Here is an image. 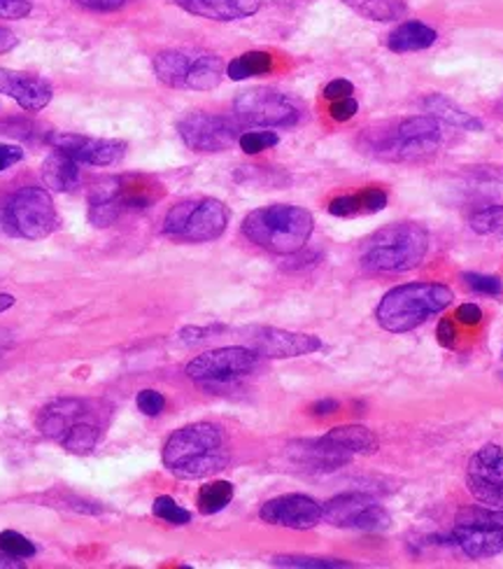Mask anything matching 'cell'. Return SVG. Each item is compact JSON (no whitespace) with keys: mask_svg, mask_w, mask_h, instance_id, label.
I'll return each instance as SVG.
<instances>
[{"mask_svg":"<svg viewBox=\"0 0 503 569\" xmlns=\"http://www.w3.org/2000/svg\"><path fill=\"white\" fill-rule=\"evenodd\" d=\"M166 469L177 479L193 481L208 479L226 469L229 465V450L224 446V434L213 422H191L175 430L164 444Z\"/></svg>","mask_w":503,"mask_h":569,"instance_id":"6da1fadb","label":"cell"},{"mask_svg":"<svg viewBox=\"0 0 503 569\" xmlns=\"http://www.w3.org/2000/svg\"><path fill=\"white\" fill-rule=\"evenodd\" d=\"M313 230L315 220L311 210L289 203L256 208L242 222V234L248 236V240L273 255H297L305 248Z\"/></svg>","mask_w":503,"mask_h":569,"instance_id":"7a4b0ae2","label":"cell"},{"mask_svg":"<svg viewBox=\"0 0 503 569\" xmlns=\"http://www.w3.org/2000/svg\"><path fill=\"white\" fill-rule=\"evenodd\" d=\"M452 289L443 283H405L389 289L376 308L382 330L405 334L417 330L431 316L443 313L452 304Z\"/></svg>","mask_w":503,"mask_h":569,"instance_id":"3957f363","label":"cell"},{"mask_svg":"<svg viewBox=\"0 0 503 569\" xmlns=\"http://www.w3.org/2000/svg\"><path fill=\"white\" fill-rule=\"evenodd\" d=\"M164 197V185L152 175L126 173L96 183L89 191V222L110 226L120 218L148 210Z\"/></svg>","mask_w":503,"mask_h":569,"instance_id":"277c9868","label":"cell"},{"mask_svg":"<svg viewBox=\"0 0 503 569\" xmlns=\"http://www.w3.org/2000/svg\"><path fill=\"white\" fill-rule=\"evenodd\" d=\"M429 252V234L422 224L397 222L373 234L362 250V267L370 273H405L417 269Z\"/></svg>","mask_w":503,"mask_h":569,"instance_id":"5b68a950","label":"cell"},{"mask_svg":"<svg viewBox=\"0 0 503 569\" xmlns=\"http://www.w3.org/2000/svg\"><path fill=\"white\" fill-rule=\"evenodd\" d=\"M441 143V122L431 115L403 117L380 128H370L366 134V148L380 157L392 161L422 159L436 152Z\"/></svg>","mask_w":503,"mask_h":569,"instance_id":"8992f818","label":"cell"},{"mask_svg":"<svg viewBox=\"0 0 503 569\" xmlns=\"http://www.w3.org/2000/svg\"><path fill=\"white\" fill-rule=\"evenodd\" d=\"M154 73L173 89L210 91L222 83L224 61L219 54L199 50V47H180V50L159 52L154 57Z\"/></svg>","mask_w":503,"mask_h":569,"instance_id":"52a82bcc","label":"cell"},{"mask_svg":"<svg viewBox=\"0 0 503 569\" xmlns=\"http://www.w3.org/2000/svg\"><path fill=\"white\" fill-rule=\"evenodd\" d=\"M0 226L12 238L38 240L56 232L59 215L52 194L42 187H24L0 210Z\"/></svg>","mask_w":503,"mask_h":569,"instance_id":"ba28073f","label":"cell"},{"mask_svg":"<svg viewBox=\"0 0 503 569\" xmlns=\"http://www.w3.org/2000/svg\"><path fill=\"white\" fill-rule=\"evenodd\" d=\"M229 226V208L217 199H187L175 203L164 220V234L183 243L217 240Z\"/></svg>","mask_w":503,"mask_h":569,"instance_id":"9c48e42d","label":"cell"},{"mask_svg":"<svg viewBox=\"0 0 503 569\" xmlns=\"http://www.w3.org/2000/svg\"><path fill=\"white\" fill-rule=\"evenodd\" d=\"M236 120L240 126H256V128H287L301 122L303 106L291 99L289 94L256 87L242 91L234 103Z\"/></svg>","mask_w":503,"mask_h":569,"instance_id":"30bf717a","label":"cell"},{"mask_svg":"<svg viewBox=\"0 0 503 569\" xmlns=\"http://www.w3.org/2000/svg\"><path fill=\"white\" fill-rule=\"evenodd\" d=\"M452 540L464 556L482 560L503 553V509L466 507L454 518Z\"/></svg>","mask_w":503,"mask_h":569,"instance_id":"8fae6325","label":"cell"},{"mask_svg":"<svg viewBox=\"0 0 503 569\" xmlns=\"http://www.w3.org/2000/svg\"><path fill=\"white\" fill-rule=\"evenodd\" d=\"M259 364V355L250 346H229L208 350L187 364V376L197 383L217 385L248 376Z\"/></svg>","mask_w":503,"mask_h":569,"instance_id":"7c38bea8","label":"cell"},{"mask_svg":"<svg viewBox=\"0 0 503 569\" xmlns=\"http://www.w3.org/2000/svg\"><path fill=\"white\" fill-rule=\"evenodd\" d=\"M322 520L334 528L380 532L387 530L392 518L380 504L364 493H343L331 497L322 507Z\"/></svg>","mask_w":503,"mask_h":569,"instance_id":"4fadbf2b","label":"cell"},{"mask_svg":"<svg viewBox=\"0 0 503 569\" xmlns=\"http://www.w3.org/2000/svg\"><path fill=\"white\" fill-rule=\"evenodd\" d=\"M180 138L193 152H224L240 138V122L236 117L213 115V112H191L180 126Z\"/></svg>","mask_w":503,"mask_h":569,"instance_id":"5bb4252c","label":"cell"},{"mask_svg":"<svg viewBox=\"0 0 503 569\" xmlns=\"http://www.w3.org/2000/svg\"><path fill=\"white\" fill-rule=\"evenodd\" d=\"M468 491L487 507L503 509V448L482 446L466 467Z\"/></svg>","mask_w":503,"mask_h":569,"instance_id":"9a60e30c","label":"cell"},{"mask_svg":"<svg viewBox=\"0 0 503 569\" xmlns=\"http://www.w3.org/2000/svg\"><path fill=\"white\" fill-rule=\"evenodd\" d=\"M246 344L259 355L271 360H289V357H303L317 352L322 341L313 334H297L275 327H250L246 330Z\"/></svg>","mask_w":503,"mask_h":569,"instance_id":"2e32d148","label":"cell"},{"mask_svg":"<svg viewBox=\"0 0 503 569\" xmlns=\"http://www.w3.org/2000/svg\"><path fill=\"white\" fill-rule=\"evenodd\" d=\"M54 150L66 152L77 164L115 166L126 154V143L115 138H91L83 134H52Z\"/></svg>","mask_w":503,"mask_h":569,"instance_id":"e0dca14e","label":"cell"},{"mask_svg":"<svg viewBox=\"0 0 503 569\" xmlns=\"http://www.w3.org/2000/svg\"><path fill=\"white\" fill-rule=\"evenodd\" d=\"M259 518L268 525H280L289 530H313L322 523V504L299 493L282 495L268 499L264 507L259 509Z\"/></svg>","mask_w":503,"mask_h":569,"instance_id":"ac0fdd59","label":"cell"},{"mask_svg":"<svg viewBox=\"0 0 503 569\" xmlns=\"http://www.w3.org/2000/svg\"><path fill=\"white\" fill-rule=\"evenodd\" d=\"M0 94L17 101L28 112H38L50 106L54 89L47 79L38 75L0 69Z\"/></svg>","mask_w":503,"mask_h":569,"instance_id":"d6986e66","label":"cell"},{"mask_svg":"<svg viewBox=\"0 0 503 569\" xmlns=\"http://www.w3.org/2000/svg\"><path fill=\"white\" fill-rule=\"evenodd\" d=\"M289 458L297 465L313 471H334L352 462L354 455L340 448L336 442L324 434L319 438H301V442L289 444Z\"/></svg>","mask_w":503,"mask_h":569,"instance_id":"ffe728a7","label":"cell"},{"mask_svg":"<svg viewBox=\"0 0 503 569\" xmlns=\"http://www.w3.org/2000/svg\"><path fill=\"white\" fill-rule=\"evenodd\" d=\"M96 411L91 409L89 401L83 399H56L52 404H47L40 418H38V428L45 436L54 438V442L61 444V438L66 436V432L75 425L77 420L89 418Z\"/></svg>","mask_w":503,"mask_h":569,"instance_id":"44dd1931","label":"cell"},{"mask_svg":"<svg viewBox=\"0 0 503 569\" xmlns=\"http://www.w3.org/2000/svg\"><path fill=\"white\" fill-rule=\"evenodd\" d=\"M177 8L210 22L248 20L262 8V0H175Z\"/></svg>","mask_w":503,"mask_h":569,"instance_id":"7402d4cb","label":"cell"},{"mask_svg":"<svg viewBox=\"0 0 503 569\" xmlns=\"http://www.w3.org/2000/svg\"><path fill=\"white\" fill-rule=\"evenodd\" d=\"M387 191L380 187H366L348 197H338L329 203V213L336 218H354V215H370L380 213L387 206Z\"/></svg>","mask_w":503,"mask_h":569,"instance_id":"603a6c76","label":"cell"},{"mask_svg":"<svg viewBox=\"0 0 503 569\" xmlns=\"http://www.w3.org/2000/svg\"><path fill=\"white\" fill-rule=\"evenodd\" d=\"M422 110L433 120L450 124L454 128H462V132H482V122L478 117H474L470 112L450 101L443 94H429L427 99L422 101Z\"/></svg>","mask_w":503,"mask_h":569,"instance_id":"cb8c5ba5","label":"cell"},{"mask_svg":"<svg viewBox=\"0 0 503 569\" xmlns=\"http://www.w3.org/2000/svg\"><path fill=\"white\" fill-rule=\"evenodd\" d=\"M79 164L66 152H52L42 164V181L52 191H73L79 185Z\"/></svg>","mask_w":503,"mask_h":569,"instance_id":"d4e9b609","label":"cell"},{"mask_svg":"<svg viewBox=\"0 0 503 569\" xmlns=\"http://www.w3.org/2000/svg\"><path fill=\"white\" fill-rule=\"evenodd\" d=\"M436 38L438 36L431 26L422 24V22H405L392 30V36H389L387 45L392 52L405 54V52L427 50V47H431L436 42Z\"/></svg>","mask_w":503,"mask_h":569,"instance_id":"484cf974","label":"cell"},{"mask_svg":"<svg viewBox=\"0 0 503 569\" xmlns=\"http://www.w3.org/2000/svg\"><path fill=\"white\" fill-rule=\"evenodd\" d=\"M101 432H103V422H101L99 413H93L89 418L77 420L75 425L66 432V436L61 438V446L75 455H89L96 446H99Z\"/></svg>","mask_w":503,"mask_h":569,"instance_id":"4316f807","label":"cell"},{"mask_svg":"<svg viewBox=\"0 0 503 569\" xmlns=\"http://www.w3.org/2000/svg\"><path fill=\"white\" fill-rule=\"evenodd\" d=\"M331 442H336L340 448H345L350 455H370L378 450V438L368 428L362 425H343L334 428L327 432Z\"/></svg>","mask_w":503,"mask_h":569,"instance_id":"83f0119b","label":"cell"},{"mask_svg":"<svg viewBox=\"0 0 503 569\" xmlns=\"http://www.w3.org/2000/svg\"><path fill=\"white\" fill-rule=\"evenodd\" d=\"M343 3L370 22H394L408 10L403 0H343Z\"/></svg>","mask_w":503,"mask_h":569,"instance_id":"f1b7e54d","label":"cell"},{"mask_svg":"<svg viewBox=\"0 0 503 569\" xmlns=\"http://www.w3.org/2000/svg\"><path fill=\"white\" fill-rule=\"evenodd\" d=\"M271 71H273V57L262 50L240 54L229 63V66H226V75L236 79V83H240V79H248V77L268 75Z\"/></svg>","mask_w":503,"mask_h":569,"instance_id":"f546056e","label":"cell"},{"mask_svg":"<svg viewBox=\"0 0 503 569\" xmlns=\"http://www.w3.org/2000/svg\"><path fill=\"white\" fill-rule=\"evenodd\" d=\"M231 499H234V483L210 481L199 491L197 504H199V511L203 516H213V514H219V511L229 507Z\"/></svg>","mask_w":503,"mask_h":569,"instance_id":"4dcf8cb0","label":"cell"},{"mask_svg":"<svg viewBox=\"0 0 503 569\" xmlns=\"http://www.w3.org/2000/svg\"><path fill=\"white\" fill-rule=\"evenodd\" d=\"M468 224L480 236H503V206L478 208L468 218Z\"/></svg>","mask_w":503,"mask_h":569,"instance_id":"1f68e13d","label":"cell"},{"mask_svg":"<svg viewBox=\"0 0 503 569\" xmlns=\"http://www.w3.org/2000/svg\"><path fill=\"white\" fill-rule=\"evenodd\" d=\"M275 567H297V569H348L352 567L345 560L334 558H307V556H278L273 558Z\"/></svg>","mask_w":503,"mask_h":569,"instance_id":"d6a6232c","label":"cell"},{"mask_svg":"<svg viewBox=\"0 0 503 569\" xmlns=\"http://www.w3.org/2000/svg\"><path fill=\"white\" fill-rule=\"evenodd\" d=\"M152 511H154L156 518H161L164 523H171V525H189L191 523V514L168 495L156 497Z\"/></svg>","mask_w":503,"mask_h":569,"instance_id":"836d02e7","label":"cell"},{"mask_svg":"<svg viewBox=\"0 0 503 569\" xmlns=\"http://www.w3.org/2000/svg\"><path fill=\"white\" fill-rule=\"evenodd\" d=\"M0 551L8 553V556H12V558H22V560L36 556L34 542H28L24 534L14 532V530L0 532Z\"/></svg>","mask_w":503,"mask_h":569,"instance_id":"e575fe53","label":"cell"},{"mask_svg":"<svg viewBox=\"0 0 503 569\" xmlns=\"http://www.w3.org/2000/svg\"><path fill=\"white\" fill-rule=\"evenodd\" d=\"M278 143H280V136L273 132H248V134H240V138H238L240 150L246 154H259L264 150H271Z\"/></svg>","mask_w":503,"mask_h":569,"instance_id":"d590c367","label":"cell"},{"mask_svg":"<svg viewBox=\"0 0 503 569\" xmlns=\"http://www.w3.org/2000/svg\"><path fill=\"white\" fill-rule=\"evenodd\" d=\"M462 281L466 283V287H470L478 295H487V297H499L503 295V283L496 275H482V273H464Z\"/></svg>","mask_w":503,"mask_h":569,"instance_id":"8d00e7d4","label":"cell"},{"mask_svg":"<svg viewBox=\"0 0 503 569\" xmlns=\"http://www.w3.org/2000/svg\"><path fill=\"white\" fill-rule=\"evenodd\" d=\"M136 404H138V409L150 418H156L161 411L166 409V399H164V395L156 393V389H142V393H138Z\"/></svg>","mask_w":503,"mask_h":569,"instance_id":"74e56055","label":"cell"},{"mask_svg":"<svg viewBox=\"0 0 503 569\" xmlns=\"http://www.w3.org/2000/svg\"><path fill=\"white\" fill-rule=\"evenodd\" d=\"M34 10V0H0V20H24Z\"/></svg>","mask_w":503,"mask_h":569,"instance_id":"f35d334b","label":"cell"},{"mask_svg":"<svg viewBox=\"0 0 503 569\" xmlns=\"http://www.w3.org/2000/svg\"><path fill=\"white\" fill-rule=\"evenodd\" d=\"M356 112H360V103H356L352 96H348V99L331 101V108H329V115L336 122H348L356 115Z\"/></svg>","mask_w":503,"mask_h":569,"instance_id":"ab89813d","label":"cell"},{"mask_svg":"<svg viewBox=\"0 0 503 569\" xmlns=\"http://www.w3.org/2000/svg\"><path fill=\"white\" fill-rule=\"evenodd\" d=\"M219 332H224V327H219V324H215V327H187L180 332V338L189 346H197V344H201V341L213 338Z\"/></svg>","mask_w":503,"mask_h":569,"instance_id":"60d3db41","label":"cell"},{"mask_svg":"<svg viewBox=\"0 0 503 569\" xmlns=\"http://www.w3.org/2000/svg\"><path fill=\"white\" fill-rule=\"evenodd\" d=\"M24 159V150L17 148V145H5L0 143V173L12 169L14 164H20Z\"/></svg>","mask_w":503,"mask_h":569,"instance_id":"b9f144b4","label":"cell"},{"mask_svg":"<svg viewBox=\"0 0 503 569\" xmlns=\"http://www.w3.org/2000/svg\"><path fill=\"white\" fill-rule=\"evenodd\" d=\"M354 94V87L352 83H348V79H331V83L324 87V99L329 101H338V99H348V96Z\"/></svg>","mask_w":503,"mask_h":569,"instance_id":"7bdbcfd3","label":"cell"},{"mask_svg":"<svg viewBox=\"0 0 503 569\" xmlns=\"http://www.w3.org/2000/svg\"><path fill=\"white\" fill-rule=\"evenodd\" d=\"M436 336H438V344L443 348H454V344H457V330H454V324L450 320L438 322Z\"/></svg>","mask_w":503,"mask_h":569,"instance_id":"ee69618b","label":"cell"},{"mask_svg":"<svg viewBox=\"0 0 503 569\" xmlns=\"http://www.w3.org/2000/svg\"><path fill=\"white\" fill-rule=\"evenodd\" d=\"M454 318H457L462 324H478L482 320V311H480V306H476V304H462L457 308V316H454Z\"/></svg>","mask_w":503,"mask_h":569,"instance_id":"f6af8a7d","label":"cell"},{"mask_svg":"<svg viewBox=\"0 0 503 569\" xmlns=\"http://www.w3.org/2000/svg\"><path fill=\"white\" fill-rule=\"evenodd\" d=\"M79 3L96 12H115L126 3V0H79Z\"/></svg>","mask_w":503,"mask_h":569,"instance_id":"bcb514c9","label":"cell"},{"mask_svg":"<svg viewBox=\"0 0 503 569\" xmlns=\"http://www.w3.org/2000/svg\"><path fill=\"white\" fill-rule=\"evenodd\" d=\"M336 411H338V401H336V399H319V401H315V404L311 406V413H313V416H319V418L331 416V413H336Z\"/></svg>","mask_w":503,"mask_h":569,"instance_id":"7dc6e473","label":"cell"},{"mask_svg":"<svg viewBox=\"0 0 503 569\" xmlns=\"http://www.w3.org/2000/svg\"><path fill=\"white\" fill-rule=\"evenodd\" d=\"M14 47H17V36H14L10 28L0 26V54H8Z\"/></svg>","mask_w":503,"mask_h":569,"instance_id":"c3c4849f","label":"cell"},{"mask_svg":"<svg viewBox=\"0 0 503 569\" xmlns=\"http://www.w3.org/2000/svg\"><path fill=\"white\" fill-rule=\"evenodd\" d=\"M22 567H24L22 558H12L8 553L0 551V569H22Z\"/></svg>","mask_w":503,"mask_h":569,"instance_id":"681fc988","label":"cell"},{"mask_svg":"<svg viewBox=\"0 0 503 569\" xmlns=\"http://www.w3.org/2000/svg\"><path fill=\"white\" fill-rule=\"evenodd\" d=\"M14 306V297L12 295H0V313H5L8 308Z\"/></svg>","mask_w":503,"mask_h":569,"instance_id":"f907efd6","label":"cell"},{"mask_svg":"<svg viewBox=\"0 0 503 569\" xmlns=\"http://www.w3.org/2000/svg\"><path fill=\"white\" fill-rule=\"evenodd\" d=\"M5 338H10V332H5V330H0V341H5ZM10 348V344H3V346H0V355H3L5 350Z\"/></svg>","mask_w":503,"mask_h":569,"instance_id":"816d5d0a","label":"cell"},{"mask_svg":"<svg viewBox=\"0 0 503 569\" xmlns=\"http://www.w3.org/2000/svg\"><path fill=\"white\" fill-rule=\"evenodd\" d=\"M501 357H503V355H501Z\"/></svg>","mask_w":503,"mask_h":569,"instance_id":"f5cc1de1","label":"cell"}]
</instances>
